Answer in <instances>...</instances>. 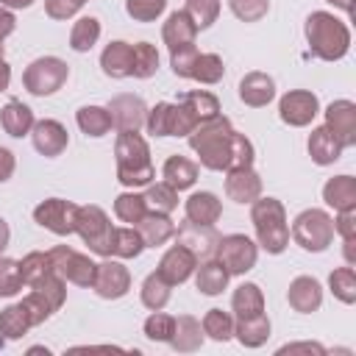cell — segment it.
Masks as SVG:
<instances>
[{
    "mask_svg": "<svg viewBox=\"0 0 356 356\" xmlns=\"http://www.w3.org/2000/svg\"><path fill=\"white\" fill-rule=\"evenodd\" d=\"M234 145H236V131L228 117L217 114L195 125L189 134V147L197 153L200 164L206 170H231L234 167Z\"/></svg>",
    "mask_w": 356,
    "mask_h": 356,
    "instance_id": "1",
    "label": "cell"
},
{
    "mask_svg": "<svg viewBox=\"0 0 356 356\" xmlns=\"http://www.w3.org/2000/svg\"><path fill=\"white\" fill-rule=\"evenodd\" d=\"M114 156H117V181L122 186H147L156 175L153 161H150V147L139 131H120L114 142Z\"/></svg>",
    "mask_w": 356,
    "mask_h": 356,
    "instance_id": "2",
    "label": "cell"
},
{
    "mask_svg": "<svg viewBox=\"0 0 356 356\" xmlns=\"http://www.w3.org/2000/svg\"><path fill=\"white\" fill-rule=\"evenodd\" d=\"M306 42L317 58L339 61L350 50V28L328 11H312L306 19Z\"/></svg>",
    "mask_w": 356,
    "mask_h": 356,
    "instance_id": "3",
    "label": "cell"
},
{
    "mask_svg": "<svg viewBox=\"0 0 356 356\" xmlns=\"http://www.w3.org/2000/svg\"><path fill=\"white\" fill-rule=\"evenodd\" d=\"M250 222L256 228V239L267 253H284L289 245V225L284 203L275 197H256L250 203Z\"/></svg>",
    "mask_w": 356,
    "mask_h": 356,
    "instance_id": "4",
    "label": "cell"
},
{
    "mask_svg": "<svg viewBox=\"0 0 356 356\" xmlns=\"http://www.w3.org/2000/svg\"><path fill=\"white\" fill-rule=\"evenodd\" d=\"M292 239L309 253H323L334 242V217L323 209L300 211L292 222Z\"/></svg>",
    "mask_w": 356,
    "mask_h": 356,
    "instance_id": "5",
    "label": "cell"
},
{
    "mask_svg": "<svg viewBox=\"0 0 356 356\" xmlns=\"http://www.w3.org/2000/svg\"><path fill=\"white\" fill-rule=\"evenodd\" d=\"M75 234L86 242V248L97 256H111V236H114V225L108 220V214L89 203V206H78L75 211Z\"/></svg>",
    "mask_w": 356,
    "mask_h": 356,
    "instance_id": "6",
    "label": "cell"
},
{
    "mask_svg": "<svg viewBox=\"0 0 356 356\" xmlns=\"http://www.w3.org/2000/svg\"><path fill=\"white\" fill-rule=\"evenodd\" d=\"M67 78H70L67 61H61L58 56H42L25 67L22 86L36 97H47V95H56L67 83Z\"/></svg>",
    "mask_w": 356,
    "mask_h": 356,
    "instance_id": "7",
    "label": "cell"
},
{
    "mask_svg": "<svg viewBox=\"0 0 356 356\" xmlns=\"http://www.w3.org/2000/svg\"><path fill=\"white\" fill-rule=\"evenodd\" d=\"M214 259L228 270V275H245L248 270L256 267L259 245L245 234H228L217 239Z\"/></svg>",
    "mask_w": 356,
    "mask_h": 356,
    "instance_id": "8",
    "label": "cell"
},
{
    "mask_svg": "<svg viewBox=\"0 0 356 356\" xmlns=\"http://www.w3.org/2000/svg\"><path fill=\"white\" fill-rule=\"evenodd\" d=\"M47 256H50V267H53L64 281H70V284H75V286H92L97 264H95L89 256L72 250L70 245H56V248L47 250Z\"/></svg>",
    "mask_w": 356,
    "mask_h": 356,
    "instance_id": "9",
    "label": "cell"
},
{
    "mask_svg": "<svg viewBox=\"0 0 356 356\" xmlns=\"http://www.w3.org/2000/svg\"><path fill=\"white\" fill-rule=\"evenodd\" d=\"M75 211H78L75 203H70L64 197H47L33 209V220L42 228L53 231L56 236H67L75 231Z\"/></svg>",
    "mask_w": 356,
    "mask_h": 356,
    "instance_id": "10",
    "label": "cell"
},
{
    "mask_svg": "<svg viewBox=\"0 0 356 356\" xmlns=\"http://www.w3.org/2000/svg\"><path fill=\"white\" fill-rule=\"evenodd\" d=\"M92 289L103 298V300H117L122 295H128L131 289V273L122 261L117 259H106L97 264L95 270V281H92Z\"/></svg>",
    "mask_w": 356,
    "mask_h": 356,
    "instance_id": "11",
    "label": "cell"
},
{
    "mask_svg": "<svg viewBox=\"0 0 356 356\" xmlns=\"http://www.w3.org/2000/svg\"><path fill=\"white\" fill-rule=\"evenodd\" d=\"M317 111H320V100H317V95L309 92V89H292V92H286V95L281 97V103H278L281 120H284L286 125H292V128L309 125V122L317 117Z\"/></svg>",
    "mask_w": 356,
    "mask_h": 356,
    "instance_id": "12",
    "label": "cell"
},
{
    "mask_svg": "<svg viewBox=\"0 0 356 356\" xmlns=\"http://www.w3.org/2000/svg\"><path fill=\"white\" fill-rule=\"evenodd\" d=\"M325 128L339 142V147L356 145V103L353 100H334L325 108Z\"/></svg>",
    "mask_w": 356,
    "mask_h": 356,
    "instance_id": "13",
    "label": "cell"
},
{
    "mask_svg": "<svg viewBox=\"0 0 356 356\" xmlns=\"http://www.w3.org/2000/svg\"><path fill=\"white\" fill-rule=\"evenodd\" d=\"M108 114H111V125L117 131H139L145 125V117H147V106L139 95H117L108 100Z\"/></svg>",
    "mask_w": 356,
    "mask_h": 356,
    "instance_id": "14",
    "label": "cell"
},
{
    "mask_svg": "<svg viewBox=\"0 0 356 356\" xmlns=\"http://www.w3.org/2000/svg\"><path fill=\"white\" fill-rule=\"evenodd\" d=\"M172 236H175V242L184 245L197 261H200V259H203V261L211 259L214 250H217V239H220V234L214 231V225H197V222H189V220H186Z\"/></svg>",
    "mask_w": 356,
    "mask_h": 356,
    "instance_id": "15",
    "label": "cell"
},
{
    "mask_svg": "<svg viewBox=\"0 0 356 356\" xmlns=\"http://www.w3.org/2000/svg\"><path fill=\"white\" fill-rule=\"evenodd\" d=\"M31 136H33V147L42 156H47V159L61 156L67 150V145H70V134H67V128L58 120H39V122H33Z\"/></svg>",
    "mask_w": 356,
    "mask_h": 356,
    "instance_id": "16",
    "label": "cell"
},
{
    "mask_svg": "<svg viewBox=\"0 0 356 356\" xmlns=\"http://www.w3.org/2000/svg\"><path fill=\"white\" fill-rule=\"evenodd\" d=\"M195 267H197V259H195L184 245L175 242V245L161 256L156 273H159L170 286H178V284H184V281L195 273Z\"/></svg>",
    "mask_w": 356,
    "mask_h": 356,
    "instance_id": "17",
    "label": "cell"
},
{
    "mask_svg": "<svg viewBox=\"0 0 356 356\" xmlns=\"http://www.w3.org/2000/svg\"><path fill=\"white\" fill-rule=\"evenodd\" d=\"M225 195L234 203H253L261 197V178L253 167H236L225 170Z\"/></svg>",
    "mask_w": 356,
    "mask_h": 356,
    "instance_id": "18",
    "label": "cell"
},
{
    "mask_svg": "<svg viewBox=\"0 0 356 356\" xmlns=\"http://www.w3.org/2000/svg\"><path fill=\"white\" fill-rule=\"evenodd\" d=\"M286 300H289V306H292L295 312L312 314V312H317L320 303H323V286H320V281L312 278V275H298V278L289 284V289H286Z\"/></svg>",
    "mask_w": 356,
    "mask_h": 356,
    "instance_id": "19",
    "label": "cell"
},
{
    "mask_svg": "<svg viewBox=\"0 0 356 356\" xmlns=\"http://www.w3.org/2000/svg\"><path fill=\"white\" fill-rule=\"evenodd\" d=\"M275 97V83L267 72H248L239 81V100L250 108H261Z\"/></svg>",
    "mask_w": 356,
    "mask_h": 356,
    "instance_id": "20",
    "label": "cell"
},
{
    "mask_svg": "<svg viewBox=\"0 0 356 356\" xmlns=\"http://www.w3.org/2000/svg\"><path fill=\"white\" fill-rule=\"evenodd\" d=\"M145 242V248H161L167 239H172L175 234V222L170 220V214L164 211H147L136 225H134Z\"/></svg>",
    "mask_w": 356,
    "mask_h": 356,
    "instance_id": "21",
    "label": "cell"
},
{
    "mask_svg": "<svg viewBox=\"0 0 356 356\" xmlns=\"http://www.w3.org/2000/svg\"><path fill=\"white\" fill-rule=\"evenodd\" d=\"M184 211H186V220L189 222H197V225H214L222 214V203L214 192H192L184 203Z\"/></svg>",
    "mask_w": 356,
    "mask_h": 356,
    "instance_id": "22",
    "label": "cell"
},
{
    "mask_svg": "<svg viewBox=\"0 0 356 356\" xmlns=\"http://www.w3.org/2000/svg\"><path fill=\"white\" fill-rule=\"evenodd\" d=\"M323 200L334 211L356 209V178L353 175H334L323 186Z\"/></svg>",
    "mask_w": 356,
    "mask_h": 356,
    "instance_id": "23",
    "label": "cell"
},
{
    "mask_svg": "<svg viewBox=\"0 0 356 356\" xmlns=\"http://www.w3.org/2000/svg\"><path fill=\"white\" fill-rule=\"evenodd\" d=\"M170 345L178 353H195V350H200V345H203V325H200V320H195L192 314L175 317V331H172Z\"/></svg>",
    "mask_w": 356,
    "mask_h": 356,
    "instance_id": "24",
    "label": "cell"
},
{
    "mask_svg": "<svg viewBox=\"0 0 356 356\" xmlns=\"http://www.w3.org/2000/svg\"><path fill=\"white\" fill-rule=\"evenodd\" d=\"M0 122H3V131L8 134V136H14V139H22L25 134H31V128H33V111L25 106V103H19V100H8L3 108H0Z\"/></svg>",
    "mask_w": 356,
    "mask_h": 356,
    "instance_id": "25",
    "label": "cell"
},
{
    "mask_svg": "<svg viewBox=\"0 0 356 356\" xmlns=\"http://www.w3.org/2000/svg\"><path fill=\"white\" fill-rule=\"evenodd\" d=\"M100 67L108 78H128L131 75V44L122 39L108 42L100 53Z\"/></svg>",
    "mask_w": 356,
    "mask_h": 356,
    "instance_id": "26",
    "label": "cell"
},
{
    "mask_svg": "<svg viewBox=\"0 0 356 356\" xmlns=\"http://www.w3.org/2000/svg\"><path fill=\"white\" fill-rule=\"evenodd\" d=\"M195 33H197V28H195V22L186 17L184 8H181V11H172V14L167 17L164 28H161V39H164V44H167L170 50L195 42Z\"/></svg>",
    "mask_w": 356,
    "mask_h": 356,
    "instance_id": "27",
    "label": "cell"
},
{
    "mask_svg": "<svg viewBox=\"0 0 356 356\" xmlns=\"http://www.w3.org/2000/svg\"><path fill=\"white\" fill-rule=\"evenodd\" d=\"M228 270L217 261V259H206L195 267V286L203 292V295H220L225 286H228Z\"/></svg>",
    "mask_w": 356,
    "mask_h": 356,
    "instance_id": "28",
    "label": "cell"
},
{
    "mask_svg": "<svg viewBox=\"0 0 356 356\" xmlns=\"http://www.w3.org/2000/svg\"><path fill=\"white\" fill-rule=\"evenodd\" d=\"M234 337L245 345V348H261L270 339V320L267 314H253V317H242L234 323Z\"/></svg>",
    "mask_w": 356,
    "mask_h": 356,
    "instance_id": "29",
    "label": "cell"
},
{
    "mask_svg": "<svg viewBox=\"0 0 356 356\" xmlns=\"http://www.w3.org/2000/svg\"><path fill=\"white\" fill-rule=\"evenodd\" d=\"M231 309H234L236 320L261 314V312H264V295H261L259 284H250V281L239 284V286L234 289V295H231Z\"/></svg>",
    "mask_w": 356,
    "mask_h": 356,
    "instance_id": "30",
    "label": "cell"
},
{
    "mask_svg": "<svg viewBox=\"0 0 356 356\" xmlns=\"http://www.w3.org/2000/svg\"><path fill=\"white\" fill-rule=\"evenodd\" d=\"M306 147H309V156L317 161V164H334L337 159H339V153H342V147H339V142L331 136V131L325 128V125H320V128H314L312 134H309V142H306Z\"/></svg>",
    "mask_w": 356,
    "mask_h": 356,
    "instance_id": "31",
    "label": "cell"
},
{
    "mask_svg": "<svg viewBox=\"0 0 356 356\" xmlns=\"http://www.w3.org/2000/svg\"><path fill=\"white\" fill-rule=\"evenodd\" d=\"M161 175L170 186H175L181 192V189H189L197 181V164L186 156H170L161 167Z\"/></svg>",
    "mask_w": 356,
    "mask_h": 356,
    "instance_id": "32",
    "label": "cell"
},
{
    "mask_svg": "<svg viewBox=\"0 0 356 356\" xmlns=\"http://www.w3.org/2000/svg\"><path fill=\"white\" fill-rule=\"evenodd\" d=\"M75 122L86 136H106L111 131V114L103 106H81Z\"/></svg>",
    "mask_w": 356,
    "mask_h": 356,
    "instance_id": "33",
    "label": "cell"
},
{
    "mask_svg": "<svg viewBox=\"0 0 356 356\" xmlns=\"http://www.w3.org/2000/svg\"><path fill=\"white\" fill-rule=\"evenodd\" d=\"M100 39V19L97 17H81L70 31V47L75 53H89Z\"/></svg>",
    "mask_w": 356,
    "mask_h": 356,
    "instance_id": "34",
    "label": "cell"
},
{
    "mask_svg": "<svg viewBox=\"0 0 356 356\" xmlns=\"http://www.w3.org/2000/svg\"><path fill=\"white\" fill-rule=\"evenodd\" d=\"M159 70V50L150 42L131 44V75L134 78H150Z\"/></svg>",
    "mask_w": 356,
    "mask_h": 356,
    "instance_id": "35",
    "label": "cell"
},
{
    "mask_svg": "<svg viewBox=\"0 0 356 356\" xmlns=\"http://www.w3.org/2000/svg\"><path fill=\"white\" fill-rule=\"evenodd\" d=\"M170 289H172V286H170L159 273H150V275L142 281V289H139V295H142V306L150 309V312L164 309V306L170 303Z\"/></svg>",
    "mask_w": 356,
    "mask_h": 356,
    "instance_id": "36",
    "label": "cell"
},
{
    "mask_svg": "<svg viewBox=\"0 0 356 356\" xmlns=\"http://www.w3.org/2000/svg\"><path fill=\"white\" fill-rule=\"evenodd\" d=\"M142 250H145V242H142V236H139V231H136L134 225L114 228V236H111V256H117V259H136Z\"/></svg>",
    "mask_w": 356,
    "mask_h": 356,
    "instance_id": "37",
    "label": "cell"
},
{
    "mask_svg": "<svg viewBox=\"0 0 356 356\" xmlns=\"http://www.w3.org/2000/svg\"><path fill=\"white\" fill-rule=\"evenodd\" d=\"M28 328H31V320H28L22 303H11L0 312V334L6 339H22L28 334Z\"/></svg>",
    "mask_w": 356,
    "mask_h": 356,
    "instance_id": "38",
    "label": "cell"
},
{
    "mask_svg": "<svg viewBox=\"0 0 356 356\" xmlns=\"http://www.w3.org/2000/svg\"><path fill=\"white\" fill-rule=\"evenodd\" d=\"M114 214H117L122 222L136 225V222L147 214V200H145V195H139V192H122V195H117V200H114Z\"/></svg>",
    "mask_w": 356,
    "mask_h": 356,
    "instance_id": "39",
    "label": "cell"
},
{
    "mask_svg": "<svg viewBox=\"0 0 356 356\" xmlns=\"http://www.w3.org/2000/svg\"><path fill=\"white\" fill-rule=\"evenodd\" d=\"M181 103L195 114V120H197V122H203V120H209V117H217V114H220V100H217L211 92H206V89L186 92V95L181 97Z\"/></svg>",
    "mask_w": 356,
    "mask_h": 356,
    "instance_id": "40",
    "label": "cell"
},
{
    "mask_svg": "<svg viewBox=\"0 0 356 356\" xmlns=\"http://www.w3.org/2000/svg\"><path fill=\"white\" fill-rule=\"evenodd\" d=\"M203 334L211 337L214 342H228L234 337V317L222 309H209L203 314Z\"/></svg>",
    "mask_w": 356,
    "mask_h": 356,
    "instance_id": "41",
    "label": "cell"
},
{
    "mask_svg": "<svg viewBox=\"0 0 356 356\" xmlns=\"http://www.w3.org/2000/svg\"><path fill=\"white\" fill-rule=\"evenodd\" d=\"M222 75H225V64H222V58L217 56V53H200L197 58H195V67H192V78L197 81V83H217V81H222Z\"/></svg>",
    "mask_w": 356,
    "mask_h": 356,
    "instance_id": "42",
    "label": "cell"
},
{
    "mask_svg": "<svg viewBox=\"0 0 356 356\" xmlns=\"http://www.w3.org/2000/svg\"><path fill=\"white\" fill-rule=\"evenodd\" d=\"M145 200H147V206H153V211H164V214H170V211L178 209V189L170 186L167 181L147 184Z\"/></svg>",
    "mask_w": 356,
    "mask_h": 356,
    "instance_id": "43",
    "label": "cell"
},
{
    "mask_svg": "<svg viewBox=\"0 0 356 356\" xmlns=\"http://www.w3.org/2000/svg\"><path fill=\"white\" fill-rule=\"evenodd\" d=\"M50 270H53V267H50L47 250H44V253H42V250H31V253L19 261V275H22V284H25V286H33V284L42 281Z\"/></svg>",
    "mask_w": 356,
    "mask_h": 356,
    "instance_id": "44",
    "label": "cell"
},
{
    "mask_svg": "<svg viewBox=\"0 0 356 356\" xmlns=\"http://www.w3.org/2000/svg\"><path fill=\"white\" fill-rule=\"evenodd\" d=\"M33 292H39L50 306H53V312H58L61 306H64V300H67V286H64V278L56 273V270H50L42 281H36L33 286H31Z\"/></svg>",
    "mask_w": 356,
    "mask_h": 356,
    "instance_id": "45",
    "label": "cell"
},
{
    "mask_svg": "<svg viewBox=\"0 0 356 356\" xmlns=\"http://www.w3.org/2000/svg\"><path fill=\"white\" fill-rule=\"evenodd\" d=\"M197 120L195 114L178 100V103H170L167 108V136H189L195 131Z\"/></svg>",
    "mask_w": 356,
    "mask_h": 356,
    "instance_id": "46",
    "label": "cell"
},
{
    "mask_svg": "<svg viewBox=\"0 0 356 356\" xmlns=\"http://www.w3.org/2000/svg\"><path fill=\"white\" fill-rule=\"evenodd\" d=\"M328 286L334 292V298H339L342 303H356V273L353 267H337L328 275Z\"/></svg>",
    "mask_w": 356,
    "mask_h": 356,
    "instance_id": "47",
    "label": "cell"
},
{
    "mask_svg": "<svg viewBox=\"0 0 356 356\" xmlns=\"http://www.w3.org/2000/svg\"><path fill=\"white\" fill-rule=\"evenodd\" d=\"M184 11H186V17L195 22V28L203 31V28H209L211 22H217L220 0H186Z\"/></svg>",
    "mask_w": 356,
    "mask_h": 356,
    "instance_id": "48",
    "label": "cell"
},
{
    "mask_svg": "<svg viewBox=\"0 0 356 356\" xmlns=\"http://www.w3.org/2000/svg\"><path fill=\"white\" fill-rule=\"evenodd\" d=\"M172 331H175V317L172 314H164L161 309L153 312L145 320V337L150 342H170L172 339Z\"/></svg>",
    "mask_w": 356,
    "mask_h": 356,
    "instance_id": "49",
    "label": "cell"
},
{
    "mask_svg": "<svg viewBox=\"0 0 356 356\" xmlns=\"http://www.w3.org/2000/svg\"><path fill=\"white\" fill-rule=\"evenodd\" d=\"M19 289H22L19 261L0 256V298H14Z\"/></svg>",
    "mask_w": 356,
    "mask_h": 356,
    "instance_id": "50",
    "label": "cell"
},
{
    "mask_svg": "<svg viewBox=\"0 0 356 356\" xmlns=\"http://www.w3.org/2000/svg\"><path fill=\"white\" fill-rule=\"evenodd\" d=\"M167 0H125V11L136 22H153L164 14Z\"/></svg>",
    "mask_w": 356,
    "mask_h": 356,
    "instance_id": "51",
    "label": "cell"
},
{
    "mask_svg": "<svg viewBox=\"0 0 356 356\" xmlns=\"http://www.w3.org/2000/svg\"><path fill=\"white\" fill-rule=\"evenodd\" d=\"M197 56H200V50L195 47V42L170 50V67H172V72L178 78H192V67H195V58Z\"/></svg>",
    "mask_w": 356,
    "mask_h": 356,
    "instance_id": "52",
    "label": "cell"
},
{
    "mask_svg": "<svg viewBox=\"0 0 356 356\" xmlns=\"http://www.w3.org/2000/svg\"><path fill=\"white\" fill-rule=\"evenodd\" d=\"M228 8L242 22H259L270 11V0H228Z\"/></svg>",
    "mask_w": 356,
    "mask_h": 356,
    "instance_id": "53",
    "label": "cell"
},
{
    "mask_svg": "<svg viewBox=\"0 0 356 356\" xmlns=\"http://www.w3.org/2000/svg\"><path fill=\"white\" fill-rule=\"evenodd\" d=\"M19 303H22V309H25L31 325H42V323L50 320V314H53V306H50L39 292H33V289H31Z\"/></svg>",
    "mask_w": 356,
    "mask_h": 356,
    "instance_id": "54",
    "label": "cell"
},
{
    "mask_svg": "<svg viewBox=\"0 0 356 356\" xmlns=\"http://www.w3.org/2000/svg\"><path fill=\"white\" fill-rule=\"evenodd\" d=\"M86 0H44V11L50 19H70L83 8Z\"/></svg>",
    "mask_w": 356,
    "mask_h": 356,
    "instance_id": "55",
    "label": "cell"
},
{
    "mask_svg": "<svg viewBox=\"0 0 356 356\" xmlns=\"http://www.w3.org/2000/svg\"><path fill=\"white\" fill-rule=\"evenodd\" d=\"M334 234H339L342 239H356V209L337 211V220H334Z\"/></svg>",
    "mask_w": 356,
    "mask_h": 356,
    "instance_id": "56",
    "label": "cell"
},
{
    "mask_svg": "<svg viewBox=\"0 0 356 356\" xmlns=\"http://www.w3.org/2000/svg\"><path fill=\"white\" fill-rule=\"evenodd\" d=\"M278 353H281V356H284V353H317V356H323L325 348L317 345V342H295V345H284V348H278Z\"/></svg>",
    "mask_w": 356,
    "mask_h": 356,
    "instance_id": "57",
    "label": "cell"
},
{
    "mask_svg": "<svg viewBox=\"0 0 356 356\" xmlns=\"http://www.w3.org/2000/svg\"><path fill=\"white\" fill-rule=\"evenodd\" d=\"M14 167H17V159L8 147H0V184H6L11 175H14Z\"/></svg>",
    "mask_w": 356,
    "mask_h": 356,
    "instance_id": "58",
    "label": "cell"
},
{
    "mask_svg": "<svg viewBox=\"0 0 356 356\" xmlns=\"http://www.w3.org/2000/svg\"><path fill=\"white\" fill-rule=\"evenodd\" d=\"M14 28H17L14 14H11L6 6H0V42H3L6 36H11V33H14Z\"/></svg>",
    "mask_w": 356,
    "mask_h": 356,
    "instance_id": "59",
    "label": "cell"
},
{
    "mask_svg": "<svg viewBox=\"0 0 356 356\" xmlns=\"http://www.w3.org/2000/svg\"><path fill=\"white\" fill-rule=\"evenodd\" d=\"M8 83H11V67L6 58H0V92H6Z\"/></svg>",
    "mask_w": 356,
    "mask_h": 356,
    "instance_id": "60",
    "label": "cell"
},
{
    "mask_svg": "<svg viewBox=\"0 0 356 356\" xmlns=\"http://www.w3.org/2000/svg\"><path fill=\"white\" fill-rule=\"evenodd\" d=\"M8 239H11V231H8V222L0 217V253L8 248Z\"/></svg>",
    "mask_w": 356,
    "mask_h": 356,
    "instance_id": "61",
    "label": "cell"
},
{
    "mask_svg": "<svg viewBox=\"0 0 356 356\" xmlns=\"http://www.w3.org/2000/svg\"><path fill=\"white\" fill-rule=\"evenodd\" d=\"M0 6H6L11 11V8H28V6H33V0H0Z\"/></svg>",
    "mask_w": 356,
    "mask_h": 356,
    "instance_id": "62",
    "label": "cell"
},
{
    "mask_svg": "<svg viewBox=\"0 0 356 356\" xmlns=\"http://www.w3.org/2000/svg\"><path fill=\"white\" fill-rule=\"evenodd\" d=\"M325 3H331V6H337V8H342V11H353V0H325Z\"/></svg>",
    "mask_w": 356,
    "mask_h": 356,
    "instance_id": "63",
    "label": "cell"
},
{
    "mask_svg": "<svg viewBox=\"0 0 356 356\" xmlns=\"http://www.w3.org/2000/svg\"><path fill=\"white\" fill-rule=\"evenodd\" d=\"M3 53H6V44H3V42H0V58H3Z\"/></svg>",
    "mask_w": 356,
    "mask_h": 356,
    "instance_id": "64",
    "label": "cell"
}]
</instances>
